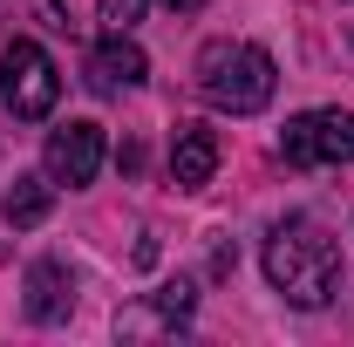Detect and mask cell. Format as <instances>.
Masks as SVG:
<instances>
[{
    "label": "cell",
    "instance_id": "cell-2",
    "mask_svg": "<svg viewBox=\"0 0 354 347\" xmlns=\"http://www.w3.org/2000/svg\"><path fill=\"white\" fill-rule=\"evenodd\" d=\"M272 88H279V75H272V55L259 41H205V55H198V95L212 109L259 116L272 102Z\"/></svg>",
    "mask_w": 354,
    "mask_h": 347
},
{
    "label": "cell",
    "instance_id": "cell-1",
    "mask_svg": "<svg viewBox=\"0 0 354 347\" xmlns=\"http://www.w3.org/2000/svg\"><path fill=\"white\" fill-rule=\"evenodd\" d=\"M266 279H272V293H286L293 306H327L341 293V245L313 225V218H279L272 232H266Z\"/></svg>",
    "mask_w": 354,
    "mask_h": 347
},
{
    "label": "cell",
    "instance_id": "cell-7",
    "mask_svg": "<svg viewBox=\"0 0 354 347\" xmlns=\"http://www.w3.org/2000/svg\"><path fill=\"white\" fill-rule=\"evenodd\" d=\"M21 306H28L35 327H62V320L75 313V272L62 259H35L28 265V300Z\"/></svg>",
    "mask_w": 354,
    "mask_h": 347
},
{
    "label": "cell",
    "instance_id": "cell-12",
    "mask_svg": "<svg viewBox=\"0 0 354 347\" xmlns=\"http://www.w3.org/2000/svg\"><path fill=\"white\" fill-rule=\"evenodd\" d=\"M28 14H35L41 28H55V35H68V7H62V0H28Z\"/></svg>",
    "mask_w": 354,
    "mask_h": 347
},
{
    "label": "cell",
    "instance_id": "cell-9",
    "mask_svg": "<svg viewBox=\"0 0 354 347\" xmlns=\"http://www.w3.org/2000/svg\"><path fill=\"white\" fill-rule=\"evenodd\" d=\"M150 75V62H143V48L130 41V35H109V41L88 55V88L95 95H123V88H136Z\"/></svg>",
    "mask_w": 354,
    "mask_h": 347
},
{
    "label": "cell",
    "instance_id": "cell-5",
    "mask_svg": "<svg viewBox=\"0 0 354 347\" xmlns=\"http://www.w3.org/2000/svg\"><path fill=\"white\" fill-rule=\"evenodd\" d=\"M191 306L198 293L171 279V286H157V293H143V300L116 306V341H164V334H184L191 327Z\"/></svg>",
    "mask_w": 354,
    "mask_h": 347
},
{
    "label": "cell",
    "instance_id": "cell-13",
    "mask_svg": "<svg viewBox=\"0 0 354 347\" xmlns=\"http://www.w3.org/2000/svg\"><path fill=\"white\" fill-rule=\"evenodd\" d=\"M164 7H171V14H198L205 0H164Z\"/></svg>",
    "mask_w": 354,
    "mask_h": 347
},
{
    "label": "cell",
    "instance_id": "cell-3",
    "mask_svg": "<svg viewBox=\"0 0 354 347\" xmlns=\"http://www.w3.org/2000/svg\"><path fill=\"white\" fill-rule=\"evenodd\" d=\"M55 95H62V75H55V62H48L41 41H7L0 48V102L21 123H41L48 109H55Z\"/></svg>",
    "mask_w": 354,
    "mask_h": 347
},
{
    "label": "cell",
    "instance_id": "cell-8",
    "mask_svg": "<svg viewBox=\"0 0 354 347\" xmlns=\"http://www.w3.org/2000/svg\"><path fill=\"white\" fill-rule=\"evenodd\" d=\"M212 171H218V130L177 123V136H171V184L177 191H205Z\"/></svg>",
    "mask_w": 354,
    "mask_h": 347
},
{
    "label": "cell",
    "instance_id": "cell-10",
    "mask_svg": "<svg viewBox=\"0 0 354 347\" xmlns=\"http://www.w3.org/2000/svg\"><path fill=\"white\" fill-rule=\"evenodd\" d=\"M0 212H7V225H14V232L41 225V218L55 212V177H48V171H21L14 184H7V205H0Z\"/></svg>",
    "mask_w": 354,
    "mask_h": 347
},
{
    "label": "cell",
    "instance_id": "cell-6",
    "mask_svg": "<svg viewBox=\"0 0 354 347\" xmlns=\"http://www.w3.org/2000/svg\"><path fill=\"white\" fill-rule=\"evenodd\" d=\"M95 171H102V130H95V123H62V130H48V177H55V184L82 191V184H95Z\"/></svg>",
    "mask_w": 354,
    "mask_h": 347
},
{
    "label": "cell",
    "instance_id": "cell-4",
    "mask_svg": "<svg viewBox=\"0 0 354 347\" xmlns=\"http://www.w3.org/2000/svg\"><path fill=\"white\" fill-rule=\"evenodd\" d=\"M279 157L293 171H327V164H348L354 157V116L348 109H307L293 116L279 136Z\"/></svg>",
    "mask_w": 354,
    "mask_h": 347
},
{
    "label": "cell",
    "instance_id": "cell-11",
    "mask_svg": "<svg viewBox=\"0 0 354 347\" xmlns=\"http://www.w3.org/2000/svg\"><path fill=\"white\" fill-rule=\"evenodd\" d=\"M130 21H143V0H102V28L130 35Z\"/></svg>",
    "mask_w": 354,
    "mask_h": 347
}]
</instances>
